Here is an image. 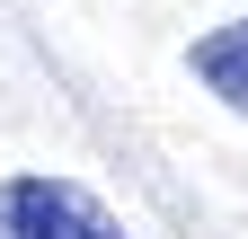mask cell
<instances>
[{"instance_id":"obj_1","label":"cell","mask_w":248,"mask_h":239,"mask_svg":"<svg viewBox=\"0 0 248 239\" xmlns=\"http://www.w3.org/2000/svg\"><path fill=\"white\" fill-rule=\"evenodd\" d=\"M0 239H124V222L71 177L18 168V177H0Z\"/></svg>"},{"instance_id":"obj_2","label":"cell","mask_w":248,"mask_h":239,"mask_svg":"<svg viewBox=\"0 0 248 239\" xmlns=\"http://www.w3.org/2000/svg\"><path fill=\"white\" fill-rule=\"evenodd\" d=\"M186 71H195L204 98H222L231 115H248V18H222L186 45Z\"/></svg>"}]
</instances>
